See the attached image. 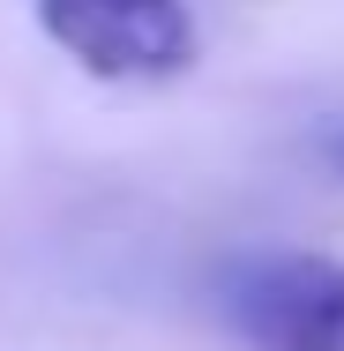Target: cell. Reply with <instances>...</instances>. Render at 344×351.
<instances>
[{
    "label": "cell",
    "mask_w": 344,
    "mask_h": 351,
    "mask_svg": "<svg viewBox=\"0 0 344 351\" xmlns=\"http://www.w3.org/2000/svg\"><path fill=\"white\" fill-rule=\"evenodd\" d=\"M337 157H344V142H337Z\"/></svg>",
    "instance_id": "cell-3"
},
{
    "label": "cell",
    "mask_w": 344,
    "mask_h": 351,
    "mask_svg": "<svg viewBox=\"0 0 344 351\" xmlns=\"http://www.w3.org/2000/svg\"><path fill=\"white\" fill-rule=\"evenodd\" d=\"M232 322L255 351H344V262L277 254L232 291Z\"/></svg>",
    "instance_id": "cell-2"
},
{
    "label": "cell",
    "mask_w": 344,
    "mask_h": 351,
    "mask_svg": "<svg viewBox=\"0 0 344 351\" xmlns=\"http://www.w3.org/2000/svg\"><path fill=\"white\" fill-rule=\"evenodd\" d=\"M38 23L98 82H165L195 60V15L180 0H38Z\"/></svg>",
    "instance_id": "cell-1"
}]
</instances>
